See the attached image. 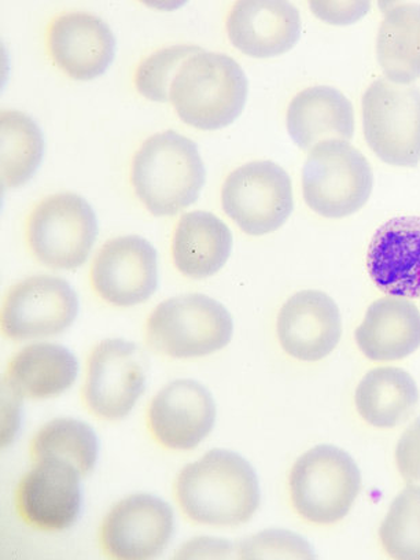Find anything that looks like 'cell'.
<instances>
[{"instance_id": "6da1fadb", "label": "cell", "mask_w": 420, "mask_h": 560, "mask_svg": "<svg viewBox=\"0 0 420 560\" xmlns=\"http://www.w3.org/2000/svg\"><path fill=\"white\" fill-rule=\"evenodd\" d=\"M183 513L197 524L238 526L260 508V483L250 463L235 452L213 450L176 479Z\"/></svg>"}, {"instance_id": "7a4b0ae2", "label": "cell", "mask_w": 420, "mask_h": 560, "mask_svg": "<svg viewBox=\"0 0 420 560\" xmlns=\"http://www.w3.org/2000/svg\"><path fill=\"white\" fill-rule=\"evenodd\" d=\"M207 170L191 139L175 131L153 135L135 154V192L154 217H174L197 201Z\"/></svg>"}, {"instance_id": "3957f363", "label": "cell", "mask_w": 420, "mask_h": 560, "mask_svg": "<svg viewBox=\"0 0 420 560\" xmlns=\"http://www.w3.org/2000/svg\"><path fill=\"white\" fill-rule=\"evenodd\" d=\"M246 74L225 54L199 51L182 65L170 101L183 121L202 131L229 127L247 101Z\"/></svg>"}, {"instance_id": "277c9868", "label": "cell", "mask_w": 420, "mask_h": 560, "mask_svg": "<svg viewBox=\"0 0 420 560\" xmlns=\"http://www.w3.org/2000/svg\"><path fill=\"white\" fill-rule=\"evenodd\" d=\"M234 322L219 301L203 294H183L161 303L147 325L149 347L165 357H208L228 347Z\"/></svg>"}, {"instance_id": "5b68a950", "label": "cell", "mask_w": 420, "mask_h": 560, "mask_svg": "<svg viewBox=\"0 0 420 560\" xmlns=\"http://www.w3.org/2000/svg\"><path fill=\"white\" fill-rule=\"evenodd\" d=\"M362 489L352 456L334 445H317L300 457L290 474V497L301 518L332 525L349 514Z\"/></svg>"}, {"instance_id": "8992f818", "label": "cell", "mask_w": 420, "mask_h": 560, "mask_svg": "<svg viewBox=\"0 0 420 560\" xmlns=\"http://www.w3.org/2000/svg\"><path fill=\"white\" fill-rule=\"evenodd\" d=\"M374 187L373 168L352 144L327 140L312 149L303 170L306 205L327 219H342L368 203Z\"/></svg>"}, {"instance_id": "52a82bcc", "label": "cell", "mask_w": 420, "mask_h": 560, "mask_svg": "<svg viewBox=\"0 0 420 560\" xmlns=\"http://www.w3.org/2000/svg\"><path fill=\"white\" fill-rule=\"evenodd\" d=\"M98 236L93 207L73 192L43 199L28 220V244L43 266L77 269L90 257Z\"/></svg>"}, {"instance_id": "ba28073f", "label": "cell", "mask_w": 420, "mask_h": 560, "mask_svg": "<svg viewBox=\"0 0 420 560\" xmlns=\"http://www.w3.org/2000/svg\"><path fill=\"white\" fill-rule=\"evenodd\" d=\"M364 137L376 158L402 168L420 163V91L376 80L363 95Z\"/></svg>"}, {"instance_id": "9c48e42d", "label": "cell", "mask_w": 420, "mask_h": 560, "mask_svg": "<svg viewBox=\"0 0 420 560\" xmlns=\"http://www.w3.org/2000/svg\"><path fill=\"white\" fill-rule=\"evenodd\" d=\"M225 214L253 236L271 234L293 212V185L272 161H253L231 172L222 190Z\"/></svg>"}, {"instance_id": "30bf717a", "label": "cell", "mask_w": 420, "mask_h": 560, "mask_svg": "<svg viewBox=\"0 0 420 560\" xmlns=\"http://www.w3.org/2000/svg\"><path fill=\"white\" fill-rule=\"evenodd\" d=\"M147 378V360L138 345L105 339L90 354L84 401L98 418L124 419L143 395Z\"/></svg>"}, {"instance_id": "8fae6325", "label": "cell", "mask_w": 420, "mask_h": 560, "mask_svg": "<svg viewBox=\"0 0 420 560\" xmlns=\"http://www.w3.org/2000/svg\"><path fill=\"white\" fill-rule=\"evenodd\" d=\"M79 314V298L67 280L32 277L10 290L2 308V330L15 341L58 336Z\"/></svg>"}, {"instance_id": "7c38bea8", "label": "cell", "mask_w": 420, "mask_h": 560, "mask_svg": "<svg viewBox=\"0 0 420 560\" xmlns=\"http://www.w3.org/2000/svg\"><path fill=\"white\" fill-rule=\"evenodd\" d=\"M175 533L171 505L153 494L121 500L102 524L101 542L107 557L147 560L165 551Z\"/></svg>"}, {"instance_id": "4fadbf2b", "label": "cell", "mask_w": 420, "mask_h": 560, "mask_svg": "<svg viewBox=\"0 0 420 560\" xmlns=\"http://www.w3.org/2000/svg\"><path fill=\"white\" fill-rule=\"evenodd\" d=\"M91 283L96 294L110 305L142 304L159 288L158 250L138 235L107 241L94 258Z\"/></svg>"}, {"instance_id": "5bb4252c", "label": "cell", "mask_w": 420, "mask_h": 560, "mask_svg": "<svg viewBox=\"0 0 420 560\" xmlns=\"http://www.w3.org/2000/svg\"><path fill=\"white\" fill-rule=\"evenodd\" d=\"M80 472L59 460H40L25 474L15 493L21 518L45 532H62L77 524L83 510Z\"/></svg>"}, {"instance_id": "9a60e30c", "label": "cell", "mask_w": 420, "mask_h": 560, "mask_svg": "<svg viewBox=\"0 0 420 560\" xmlns=\"http://www.w3.org/2000/svg\"><path fill=\"white\" fill-rule=\"evenodd\" d=\"M217 423V404L203 385L177 380L153 398L149 408V428L165 448H197Z\"/></svg>"}, {"instance_id": "2e32d148", "label": "cell", "mask_w": 420, "mask_h": 560, "mask_svg": "<svg viewBox=\"0 0 420 560\" xmlns=\"http://www.w3.org/2000/svg\"><path fill=\"white\" fill-rule=\"evenodd\" d=\"M277 328L279 342L290 357L319 362L341 341V312L330 295L304 290L284 303Z\"/></svg>"}, {"instance_id": "e0dca14e", "label": "cell", "mask_w": 420, "mask_h": 560, "mask_svg": "<svg viewBox=\"0 0 420 560\" xmlns=\"http://www.w3.org/2000/svg\"><path fill=\"white\" fill-rule=\"evenodd\" d=\"M54 63L74 80L102 77L116 57V37L104 21L89 13H65L47 32Z\"/></svg>"}, {"instance_id": "ac0fdd59", "label": "cell", "mask_w": 420, "mask_h": 560, "mask_svg": "<svg viewBox=\"0 0 420 560\" xmlns=\"http://www.w3.org/2000/svg\"><path fill=\"white\" fill-rule=\"evenodd\" d=\"M368 268L387 295L420 298V217L390 219L371 241Z\"/></svg>"}, {"instance_id": "d6986e66", "label": "cell", "mask_w": 420, "mask_h": 560, "mask_svg": "<svg viewBox=\"0 0 420 560\" xmlns=\"http://www.w3.org/2000/svg\"><path fill=\"white\" fill-rule=\"evenodd\" d=\"M225 25L233 46L253 58L282 56L301 36L299 10L283 0H241Z\"/></svg>"}, {"instance_id": "ffe728a7", "label": "cell", "mask_w": 420, "mask_h": 560, "mask_svg": "<svg viewBox=\"0 0 420 560\" xmlns=\"http://www.w3.org/2000/svg\"><path fill=\"white\" fill-rule=\"evenodd\" d=\"M357 342L373 362H397L420 348V311L407 299L376 300L359 326Z\"/></svg>"}, {"instance_id": "44dd1931", "label": "cell", "mask_w": 420, "mask_h": 560, "mask_svg": "<svg viewBox=\"0 0 420 560\" xmlns=\"http://www.w3.org/2000/svg\"><path fill=\"white\" fill-rule=\"evenodd\" d=\"M287 122L290 138L303 150L327 140L348 142L354 133L353 106L341 91L316 85L290 102Z\"/></svg>"}, {"instance_id": "7402d4cb", "label": "cell", "mask_w": 420, "mask_h": 560, "mask_svg": "<svg viewBox=\"0 0 420 560\" xmlns=\"http://www.w3.org/2000/svg\"><path fill=\"white\" fill-rule=\"evenodd\" d=\"M233 250L229 225L203 210L183 214L172 241V256L177 269L191 279H205L225 266Z\"/></svg>"}, {"instance_id": "603a6c76", "label": "cell", "mask_w": 420, "mask_h": 560, "mask_svg": "<svg viewBox=\"0 0 420 560\" xmlns=\"http://www.w3.org/2000/svg\"><path fill=\"white\" fill-rule=\"evenodd\" d=\"M78 374V359L69 349L40 342L32 343L15 354L3 382L21 398L46 400L69 390Z\"/></svg>"}, {"instance_id": "cb8c5ba5", "label": "cell", "mask_w": 420, "mask_h": 560, "mask_svg": "<svg viewBox=\"0 0 420 560\" xmlns=\"http://www.w3.org/2000/svg\"><path fill=\"white\" fill-rule=\"evenodd\" d=\"M360 417L371 427L393 429L411 417L419 402L417 382L397 368L371 370L354 396Z\"/></svg>"}, {"instance_id": "d4e9b609", "label": "cell", "mask_w": 420, "mask_h": 560, "mask_svg": "<svg viewBox=\"0 0 420 560\" xmlns=\"http://www.w3.org/2000/svg\"><path fill=\"white\" fill-rule=\"evenodd\" d=\"M376 57L389 82L409 85L420 78V7L387 10L376 40Z\"/></svg>"}, {"instance_id": "484cf974", "label": "cell", "mask_w": 420, "mask_h": 560, "mask_svg": "<svg viewBox=\"0 0 420 560\" xmlns=\"http://www.w3.org/2000/svg\"><path fill=\"white\" fill-rule=\"evenodd\" d=\"M32 455L36 462L67 463L84 477L94 470L98 460V435L82 420L54 419L36 433L32 441Z\"/></svg>"}, {"instance_id": "4316f807", "label": "cell", "mask_w": 420, "mask_h": 560, "mask_svg": "<svg viewBox=\"0 0 420 560\" xmlns=\"http://www.w3.org/2000/svg\"><path fill=\"white\" fill-rule=\"evenodd\" d=\"M2 132V185H25L36 174L45 155V137L34 118L19 110H4Z\"/></svg>"}, {"instance_id": "83f0119b", "label": "cell", "mask_w": 420, "mask_h": 560, "mask_svg": "<svg viewBox=\"0 0 420 560\" xmlns=\"http://www.w3.org/2000/svg\"><path fill=\"white\" fill-rule=\"evenodd\" d=\"M380 538L393 559L420 560V487L408 485L392 503Z\"/></svg>"}, {"instance_id": "f1b7e54d", "label": "cell", "mask_w": 420, "mask_h": 560, "mask_svg": "<svg viewBox=\"0 0 420 560\" xmlns=\"http://www.w3.org/2000/svg\"><path fill=\"white\" fill-rule=\"evenodd\" d=\"M199 51L202 48L197 46H172L143 59L135 74L138 93L150 101L168 102L171 85L182 65Z\"/></svg>"}, {"instance_id": "f546056e", "label": "cell", "mask_w": 420, "mask_h": 560, "mask_svg": "<svg viewBox=\"0 0 420 560\" xmlns=\"http://www.w3.org/2000/svg\"><path fill=\"white\" fill-rule=\"evenodd\" d=\"M241 559H315L314 549L303 537L287 530H267L238 546Z\"/></svg>"}, {"instance_id": "4dcf8cb0", "label": "cell", "mask_w": 420, "mask_h": 560, "mask_svg": "<svg viewBox=\"0 0 420 560\" xmlns=\"http://www.w3.org/2000/svg\"><path fill=\"white\" fill-rule=\"evenodd\" d=\"M396 463L404 481L420 487V418L415 420L398 441Z\"/></svg>"}, {"instance_id": "1f68e13d", "label": "cell", "mask_w": 420, "mask_h": 560, "mask_svg": "<svg viewBox=\"0 0 420 560\" xmlns=\"http://www.w3.org/2000/svg\"><path fill=\"white\" fill-rule=\"evenodd\" d=\"M317 19L332 25H350L369 13L370 2H311Z\"/></svg>"}, {"instance_id": "d6a6232c", "label": "cell", "mask_w": 420, "mask_h": 560, "mask_svg": "<svg viewBox=\"0 0 420 560\" xmlns=\"http://www.w3.org/2000/svg\"><path fill=\"white\" fill-rule=\"evenodd\" d=\"M233 552V546L222 538L198 537L183 546L179 559H225Z\"/></svg>"}, {"instance_id": "836d02e7", "label": "cell", "mask_w": 420, "mask_h": 560, "mask_svg": "<svg viewBox=\"0 0 420 560\" xmlns=\"http://www.w3.org/2000/svg\"><path fill=\"white\" fill-rule=\"evenodd\" d=\"M2 411H3V427H2V444L7 446L10 441L13 440V435L18 433V428L20 424V406L21 398L18 393H15L12 387L7 384H2Z\"/></svg>"}]
</instances>
